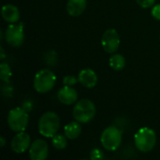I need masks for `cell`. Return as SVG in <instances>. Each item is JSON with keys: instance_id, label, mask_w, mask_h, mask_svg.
I'll return each mask as SVG.
<instances>
[{"instance_id": "obj_8", "label": "cell", "mask_w": 160, "mask_h": 160, "mask_svg": "<svg viewBox=\"0 0 160 160\" xmlns=\"http://www.w3.org/2000/svg\"><path fill=\"white\" fill-rule=\"evenodd\" d=\"M101 44L106 52L114 53L120 46V36L118 32L113 28L106 30L102 35Z\"/></svg>"}, {"instance_id": "obj_13", "label": "cell", "mask_w": 160, "mask_h": 160, "mask_svg": "<svg viewBox=\"0 0 160 160\" xmlns=\"http://www.w3.org/2000/svg\"><path fill=\"white\" fill-rule=\"evenodd\" d=\"M1 14L3 19L9 23H15L20 19V11L18 8L12 4L4 5L1 10Z\"/></svg>"}, {"instance_id": "obj_14", "label": "cell", "mask_w": 160, "mask_h": 160, "mask_svg": "<svg viewBox=\"0 0 160 160\" xmlns=\"http://www.w3.org/2000/svg\"><path fill=\"white\" fill-rule=\"evenodd\" d=\"M86 0H68L67 4V10L70 16L77 17L83 13L86 8Z\"/></svg>"}, {"instance_id": "obj_15", "label": "cell", "mask_w": 160, "mask_h": 160, "mask_svg": "<svg viewBox=\"0 0 160 160\" xmlns=\"http://www.w3.org/2000/svg\"><path fill=\"white\" fill-rule=\"evenodd\" d=\"M64 132L65 135L67 136L68 139L69 140H75L77 139L81 133H82V126L80 122H70L69 124L66 125L64 128Z\"/></svg>"}, {"instance_id": "obj_11", "label": "cell", "mask_w": 160, "mask_h": 160, "mask_svg": "<svg viewBox=\"0 0 160 160\" xmlns=\"http://www.w3.org/2000/svg\"><path fill=\"white\" fill-rule=\"evenodd\" d=\"M58 100L64 105H72L78 99L77 91L72 86L65 85L62 87L57 94Z\"/></svg>"}, {"instance_id": "obj_6", "label": "cell", "mask_w": 160, "mask_h": 160, "mask_svg": "<svg viewBox=\"0 0 160 160\" xmlns=\"http://www.w3.org/2000/svg\"><path fill=\"white\" fill-rule=\"evenodd\" d=\"M100 142L106 150L115 151L119 148L122 142V131L118 128L111 126L102 132Z\"/></svg>"}, {"instance_id": "obj_19", "label": "cell", "mask_w": 160, "mask_h": 160, "mask_svg": "<svg viewBox=\"0 0 160 160\" xmlns=\"http://www.w3.org/2000/svg\"><path fill=\"white\" fill-rule=\"evenodd\" d=\"M78 82H79V79L76 78V77H74V76H71V75L66 76V77L63 79V83H64V85H68V86H73V85H75Z\"/></svg>"}, {"instance_id": "obj_20", "label": "cell", "mask_w": 160, "mask_h": 160, "mask_svg": "<svg viewBox=\"0 0 160 160\" xmlns=\"http://www.w3.org/2000/svg\"><path fill=\"white\" fill-rule=\"evenodd\" d=\"M90 158L93 160L96 159H103L105 158V156L104 154L102 153V151L98 148H95L91 151V154H90Z\"/></svg>"}, {"instance_id": "obj_4", "label": "cell", "mask_w": 160, "mask_h": 160, "mask_svg": "<svg viewBox=\"0 0 160 160\" xmlns=\"http://www.w3.org/2000/svg\"><path fill=\"white\" fill-rule=\"evenodd\" d=\"M56 82L55 74L50 69L39 70L34 78V88L38 93L45 94L50 92Z\"/></svg>"}, {"instance_id": "obj_21", "label": "cell", "mask_w": 160, "mask_h": 160, "mask_svg": "<svg viewBox=\"0 0 160 160\" xmlns=\"http://www.w3.org/2000/svg\"><path fill=\"white\" fill-rule=\"evenodd\" d=\"M136 2L140 7H142L143 8H148L155 5L156 0H136Z\"/></svg>"}, {"instance_id": "obj_22", "label": "cell", "mask_w": 160, "mask_h": 160, "mask_svg": "<svg viewBox=\"0 0 160 160\" xmlns=\"http://www.w3.org/2000/svg\"><path fill=\"white\" fill-rule=\"evenodd\" d=\"M152 15L155 19L160 21V4L154 6V8L152 9Z\"/></svg>"}, {"instance_id": "obj_1", "label": "cell", "mask_w": 160, "mask_h": 160, "mask_svg": "<svg viewBox=\"0 0 160 160\" xmlns=\"http://www.w3.org/2000/svg\"><path fill=\"white\" fill-rule=\"evenodd\" d=\"M60 128V117L54 112H47L38 121V132L45 138H52Z\"/></svg>"}, {"instance_id": "obj_10", "label": "cell", "mask_w": 160, "mask_h": 160, "mask_svg": "<svg viewBox=\"0 0 160 160\" xmlns=\"http://www.w3.org/2000/svg\"><path fill=\"white\" fill-rule=\"evenodd\" d=\"M30 142L31 138L27 133H25L24 131L17 132L10 143L11 150L16 154H22L31 146Z\"/></svg>"}, {"instance_id": "obj_12", "label": "cell", "mask_w": 160, "mask_h": 160, "mask_svg": "<svg viewBox=\"0 0 160 160\" xmlns=\"http://www.w3.org/2000/svg\"><path fill=\"white\" fill-rule=\"evenodd\" d=\"M79 82L86 88H94L98 82L97 73L91 68H84L80 71L78 75Z\"/></svg>"}, {"instance_id": "obj_16", "label": "cell", "mask_w": 160, "mask_h": 160, "mask_svg": "<svg viewBox=\"0 0 160 160\" xmlns=\"http://www.w3.org/2000/svg\"><path fill=\"white\" fill-rule=\"evenodd\" d=\"M110 67L116 71L122 70L126 66V59L122 54H113L109 61Z\"/></svg>"}, {"instance_id": "obj_3", "label": "cell", "mask_w": 160, "mask_h": 160, "mask_svg": "<svg viewBox=\"0 0 160 160\" xmlns=\"http://www.w3.org/2000/svg\"><path fill=\"white\" fill-rule=\"evenodd\" d=\"M96 115V106L90 99L84 98L76 102L73 108V117L82 124H87Z\"/></svg>"}, {"instance_id": "obj_23", "label": "cell", "mask_w": 160, "mask_h": 160, "mask_svg": "<svg viewBox=\"0 0 160 160\" xmlns=\"http://www.w3.org/2000/svg\"><path fill=\"white\" fill-rule=\"evenodd\" d=\"M6 145V139L4 137H1L0 138V146L1 147H4Z\"/></svg>"}, {"instance_id": "obj_9", "label": "cell", "mask_w": 160, "mask_h": 160, "mask_svg": "<svg viewBox=\"0 0 160 160\" xmlns=\"http://www.w3.org/2000/svg\"><path fill=\"white\" fill-rule=\"evenodd\" d=\"M49 155L47 142L42 139L36 140L30 146L29 157L32 160H45Z\"/></svg>"}, {"instance_id": "obj_2", "label": "cell", "mask_w": 160, "mask_h": 160, "mask_svg": "<svg viewBox=\"0 0 160 160\" xmlns=\"http://www.w3.org/2000/svg\"><path fill=\"white\" fill-rule=\"evenodd\" d=\"M134 142L137 149L142 153L152 151L157 144V134L150 128H142L134 135Z\"/></svg>"}, {"instance_id": "obj_24", "label": "cell", "mask_w": 160, "mask_h": 160, "mask_svg": "<svg viewBox=\"0 0 160 160\" xmlns=\"http://www.w3.org/2000/svg\"><path fill=\"white\" fill-rule=\"evenodd\" d=\"M0 50H1V56H0V58H1V60H3V59L6 57V55H5V52H4V49H3V48H1Z\"/></svg>"}, {"instance_id": "obj_5", "label": "cell", "mask_w": 160, "mask_h": 160, "mask_svg": "<svg viewBox=\"0 0 160 160\" xmlns=\"http://www.w3.org/2000/svg\"><path fill=\"white\" fill-rule=\"evenodd\" d=\"M29 116L26 111L22 108L16 107L9 111L8 115V125L14 132L24 131L28 125Z\"/></svg>"}, {"instance_id": "obj_17", "label": "cell", "mask_w": 160, "mask_h": 160, "mask_svg": "<svg viewBox=\"0 0 160 160\" xmlns=\"http://www.w3.org/2000/svg\"><path fill=\"white\" fill-rule=\"evenodd\" d=\"M52 146L57 150H63L68 146V140L66 135L62 134H55L52 140Z\"/></svg>"}, {"instance_id": "obj_7", "label": "cell", "mask_w": 160, "mask_h": 160, "mask_svg": "<svg viewBox=\"0 0 160 160\" xmlns=\"http://www.w3.org/2000/svg\"><path fill=\"white\" fill-rule=\"evenodd\" d=\"M7 43L12 47H20L24 40V25L22 22L18 24L10 23L5 32Z\"/></svg>"}, {"instance_id": "obj_18", "label": "cell", "mask_w": 160, "mask_h": 160, "mask_svg": "<svg viewBox=\"0 0 160 160\" xmlns=\"http://www.w3.org/2000/svg\"><path fill=\"white\" fill-rule=\"evenodd\" d=\"M12 73H11V68L8 66V64L7 63H1L0 65V78L2 80V82H8L9 79L11 77Z\"/></svg>"}]
</instances>
